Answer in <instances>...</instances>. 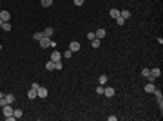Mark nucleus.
I'll use <instances>...</instances> for the list:
<instances>
[{
	"mask_svg": "<svg viewBox=\"0 0 163 121\" xmlns=\"http://www.w3.org/2000/svg\"><path fill=\"white\" fill-rule=\"evenodd\" d=\"M53 33H54V29H51V27H47V29H43V31H42V35H43L45 38H51V36H53Z\"/></svg>",
	"mask_w": 163,
	"mask_h": 121,
	"instance_id": "obj_8",
	"label": "nucleus"
},
{
	"mask_svg": "<svg viewBox=\"0 0 163 121\" xmlns=\"http://www.w3.org/2000/svg\"><path fill=\"white\" fill-rule=\"evenodd\" d=\"M2 112H4V116H5V118H11V116H13V109H11V105L2 107Z\"/></svg>",
	"mask_w": 163,
	"mask_h": 121,
	"instance_id": "obj_1",
	"label": "nucleus"
},
{
	"mask_svg": "<svg viewBox=\"0 0 163 121\" xmlns=\"http://www.w3.org/2000/svg\"><path fill=\"white\" fill-rule=\"evenodd\" d=\"M22 114H24V112H22V109H16V110H13V116H15V119H16V118H22Z\"/></svg>",
	"mask_w": 163,
	"mask_h": 121,
	"instance_id": "obj_18",
	"label": "nucleus"
},
{
	"mask_svg": "<svg viewBox=\"0 0 163 121\" xmlns=\"http://www.w3.org/2000/svg\"><path fill=\"white\" fill-rule=\"evenodd\" d=\"M103 89H105V87H102V85L96 87V94H103Z\"/></svg>",
	"mask_w": 163,
	"mask_h": 121,
	"instance_id": "obj_28",
	"label": "nucleus"
},
{
	"mask_svg": "<svg viewBox=\"0 0 163 121\" xmlns=\"http://www.w3.org/2000/svg\"><path fill=\"white\" fill-rule=\"evenodd\" d=\"M64 69V63H62V60L60 62H54V71H62Z\"/></svg>",
	"mask_w": 163,
	"mask_h": 121,
	"instance_id": "obj_17",
	"label": "nucleus"
},
{
	"mask_svg": "<svg viewBox=\"0 0 163 121\" xmlns=\"http://www.w3.org/2000/svg\"><path fill=\"white\" fill-rule=\"evenodd\" d=\"M107 80H109V78H107V74H102V76L98 78V81H100V85H105V83H107Z\"/></svg>",
	"mask_w": 163,
	"mask_h": 121,
	"instance_id": "obj_16",
	"label": "nucleus"
},
{
	"mask_svg": "<svg viewBox=\"0 0 163 121\" xmlns=\"http://www.w3.org/2000/svg\"><path fill=\"white\" fill-rule=\"evenodd\" d=\"M38 89H33V87H29V92H27V98L29 99H35V98H38V92H36Z\"/></svg>",
	"mask_w": 163,
	"mask_h": 121,
	"instance_id": "obj_5",
	"label": "nucleus"
},
{
	"mask_svg": "<svg viewBox=\"0 0 163 121\" xmlns=\"http://www.w3.org/2000/svg\"><path fill=\"white\" fill-rule=\"evenodd\" d=\"M42 36H43L42 33H35V35H33V38H35L36 42H40V38H42Z\"/></svg>",
	"mask_w": 163,
	"mask_h": 121,
	"instance_id": "obj_25",
	"label": "nucleus"
},
{
	"mask_svg": "<svg viewBox=\"0 0 163 121\" xmlns=\"http://www.w3.org/2000/svg\"><path fill=\"white\" fill-rule=\"evenodd\" d=\"M71 56H73L71 51H65V52H64V58H71Z\"/></svg>",
	"mask_w": 163,
	"mask_h": 121,
	"instance_id": "obj_30",
	"label": "nucleus"
},
{
	"mask_svg": "<svg viewBox=\"0 0 163 121\" xmlns=\"http://www.w3.org/2000/svg\"><path fill=\"white\" fill-rule=\"evenodd\" d=\"M51 4H53V0H42V5H43V7H49Z\"/></svg>",
	"mask_w": 163,
	"mask_h": 121,
	"instance_id": "obj_23",
	"label": "nucleus"
},
{
	"mask_svg": "<svg viewBox=\"0 0 163 121\" xmlns=\"http://www.w3.org/2000/svg\"><path fill=\"white\" fill-rule=\"evenodd\" d=\"M103 94H105L107 98H112V96H114V89H112V87H107V89H103Z\"/></svg>",
	"mask_w": 163,
	"mask_h": 121,
	"instance_id": "obj_10",
	"label": "nucleus"
},
{
	"mask_svg": "<svg viewBox=\"0 0 163 121\" xmlns=\"http://www.w3.org/2000/svg\"><path fill=\"white\" fill-rule=\"evenodd\" d=\"M94 35H96V38H100V40H102V38H103V36H105L107 33H105V29H98V31H96Z\"/></svg>",
	"mask_w": 163,
	"mask_h": 121,
	"instance_id": "obj_13",
	"label": "nucleus"
},
{
	"mask_svg": "<svg viewBox=\"0 0 163 121\" xmlns=\"http://www.w3.org/2000/svg\"><path fill=\"white\" fill-rule=\"evenodd\" d=\"M151 76H152V78H160V76H161V71L156 67V69H152V71H151Z\"/></svg>",
	"mask_w": 163,
	"mask_h": 121,
	"instance_id": "obj_11",
	"label": "nucleus"
},
{
	"mask_svg": "<svg viewBox=\"0 0 163 121\" xmlns=\"http://www.w3.org/2000/svg\"><path fill=\"white\" fill-rule=\"evenodd\" d=\"M94 38H96V35H94V33H87V40H89V42L94 40Z\"/></svg>",
	"mask_w": 163,
	"mask_h": 121,
	"instance_id": "obj_26",
	"label": "nucleus"
},
{
	"mask_svg": "<svg viewBox=\"0 0 163 121\" xmlns=\"http://www.w3.org/2000/svg\"><path fill=\"white\" fill-rule=\"evenodd\" d=\"M9 18H11V13H9V11H5V9L0 11V20H2V22H9Z\"/></svg>",
	"mask_w": 163,
	"mask_h": 121,
	"instance_id": "obj_2",
	"label": "nucleus"
},
{
	"mask_svg": "<svg viewBox=\"0 0 163 121\" xmlns=\"http://www.w3.org/2000/svg\"><path fill=\"white\" fill-rule=\"evenodd\" d=\"M141 74H143V78H147V76L151 74V71H149V69H143V71H141Z\"/></svg>",
	"mask_w": 163,
	"mask_h": 121,
	"instance_id": "obj_27",
	"label": "nucleus"
},
{
	"mask_svg": "<svg viewBox=\"0 0 163 121\" xmlns=\"http://www.w3.org/2000/svg\"><path fill=\"white\" fill-rule=\"evenodd\" d=\"M2 29H4V31H11V24H9V22H4V24H2Z\"/></svg>",
	"mask_w": 163,
	"mask_h": 121,
	"instance_id": "obj_21",
	"label": "nucleus"
},
{
	"mask_svg": "<svg viewBox=\"0 0 163 121\" xmlns=\"http://www.w3.org/2000/svg\"><path fill=\"white\" fill-rule=\"evenodd\" d=\"M69 51H71V52H78V51H80V43H78V42H71V43H69Z\"/></svg>",
	"mask_w": 163,
	"mask_h": 121,
	"instance_id": "obj_4",
	"label": "nucleus"
},
{
	"mask_svg": "<svg viewBox=\"0 0 163 121\" xmlns=\"http://www.w3.org/2000/svg\"><path fill=\"white\" fill-rule=\"evenodd\" d=\"M5 101H7V103H13V101H15V96H13V94H7V96H5Z\"/></svg>",
	"mask_w": 163,
	"mask_h": 121,
	"instance_id": "obj_22",
	"label": "nucleus"
},
{
	"mask_svg": "<svg viewBox=\"0 0 163 121\" xmlns=\"http://www.w3.org/2000/svg\"><path fill=\"white\" fill-rule=\"evenodd\" d=\"M36 92H38V98H42V99H43V98H47V94H49L45 87H38V90H36Z\"/></svg>",
	"mask_w": 163,
	"mask_h": 121,
	"instance_id": "obj_6",
	"label": "nucleus"
},
{
	"mask_svg": "<svg viewBox=\"0 0 163 121\" xmlns=\"http://www.w3.org/2000/svg\"><path fill=\"white\" fill-rule=\"evenodd\" d=\"M2 24H4V22H2V20H0V27H2Z\"/></svg>",
	"mask_w": 163,
	"mask_h": 121,
	"instance_id": "obj_32",
	"label": "nucleus"
},
{
	"mask_svg": "<svg viewBox=\"0 0 163 121\" xmlns=\"http://www.w3.org/2000/svg\"><path fill=\"white\" fill-rule=\"evenodd\" d=\"M45 69H47V71H54V62H53V60H49V62L45 63Z\"/></svg>",
	"mask_w": 163,
	"mask_h": 121,
	"instance_id": "obj_15",
	"label": "nucleus"
},
{
	"mask_svg": "<svg viewBox=\"0 0 163 121\" xmlns=\"http://www.w3.org/2000/svg\"><path fill=\"white\" fill-rule=\"evenodd\" d=\"M100 43H102V40H100V38H94V40H91V45H92L94 49H98V47H100Z\"/></svg>",
	"mask_w": 163,
	"mask_h": 121,
	"instance_id": "obj_14",
	"label": "nucleus"
},
{
	"mask_svg": "<svg viewBox=\"0 0 163 121\" xmlns=\"http://www.w3.org/2000/svg\"><path fill=\"white\" fill-rule=\"evenodd\" d=\"M114 20H116V24H118V25H123V24H125V20H123L122 16H118V18H114Z\"/></svg>",
	"mask_w": 163,
	"mask_h": 121,
	"instance_id": "obj_24",
	"label": "nucleus"
},
{
	"mask_svg": "<svg viewBox=\"0 0 163 121\" xmlns=\"http://www.w3.org/2000/svg\"><path fill=\"white\" fill-rule=\"evenodd\" d=\"M5 105H9V103L5 101V98H0V107H5Z\"/></svg>",
	"mask_w": 163,
	"mask_h": 121,
	"instance_id": "obj_29",
	"label": "nucleus"
},
{
	"mask_svg": "<svg viewBox=\"0 0 163 121\" xmlns=\"http://www.w3.org/2000/svg\"><path fill=\"white\" fill-rule=\"evenodd\" d=\"M40 47H42V49H45V47H51V38H45V36H42V38H40Z\"/></svg>",
	"mask_w": 163,
	"mask_h": 121,
	"instance_id": "obj_3",
	"label": "nucleus"
},
{
	"mask_svg": "<svg viewBox=\"0 0 163 121\" xmlns=\"http://www.w3.org/2000/svg\"><path fill=\"white\" fill-rule=\"evenodd\" d=\"M152 94H156V98H158V101H161L163 99V94H161V90H158V89H154V92Z\"/></svg>",
	"mask_w": 163,
	"mask_h": 121,
	"instance_id": "obj_19",
	"label": "nucleus"
},
{
	"mask_svg": "<svg viewBox=\"0 0 163 121\" xmlns=\"http://www.w3.org/2000/svg\"><path fill=\"white\" fill-rule=\"evenodd\" d=\"M73 2H74V5H82L83 4V0H73Z\"/></svg>",
	"mask_w": 163,
	"mask_h": 121,
	"instance_id": "obj_31",
	"label": "nucleus"
},
{
	"mask_svg": "<svg viewBox=\"0 0 163 121\" xmlns=\"http://www.w3.org/2000/svg\"><path fill=\"white\" fill-rule=\"evenodd\" d=\"M51 60H53V62H60V60H62V54H60V51H53V54H51Z\"/></svg>",
	"mask_w": 163,
	"mask_h": 121,
	"instance_id": "obj_7",
	"label": "nucleus"
},
{
	"mask_svg": "<svg viewBox=\"0 0 163 121\" xmlns=\"http://www.w3.org/2000/svg\"><path fill=\"white\" fill-rule=\"evenodd\" d=\"M154 89H156V85H154V83H151V81L145 85V92H149V94H152V92H154Z\"/></svg>",
	"mask_w": 163,
	"mask_h": 121,
	"instance_id": "obj_9",
	"label": "nucleus"
},
{
	"mask_svg": "<svg viewBox=\"0 0 163 121\" xmlns=\"http://www.w3.org/2000/svg\"><path fill=\"white\" fill-rule=\"evenodd\" d=\"M120 16H122L123 20H129V18H130V13H129L127 9H123V11H120Z\"/></svg>",
	"mask_w": 163,
	"mask_h": 121,
	"instance_id": "obj_12",
	"label": "nucleus"
},
{
	"mask_svg": "<svg viewBox=\"0 0 163 121\" xmlns=\"http://www.w3.org/2000/svg\"><path fill=\"white\" fill-rule=\"evenodd\" d=\"M109 15H111L112 18H118V16H120V11H118V9H111V13H109Z\"/></svg>",
	"mask_w": 163,
	"mask_h": 121,
	"instance_id": "obj_20",
	"label": "nucleus"
},
{
	"mask_svg": "<svg viewBox=\"0 0 163 121\" xmlns=\"http://www.w3.org/2000/svg\"><path fill=\"white\" fill-rule=\"evenodd\" d=\"M0 51H2V45H0Z\"/></svg>",
	"mask_w": 163,
	"mask_h": 121,
	"instance_id": "obj_34",
	"label": "nucleus"
},
{
	"mask_svg": "<svg viewBox=\"0 0 163 121\" xmlns=\"http://www.w3.org/2000/svg\"><path fill=\"white\" fill-rule=\"evenodd\" d=\"M0 98H4V96H2V92H0Z\"/></svg>",
	"mask_w": 163,
	"mask_h": 121,
	"instance_id": "obj_33",
	"label": "nucleus"
}]
</instances>
